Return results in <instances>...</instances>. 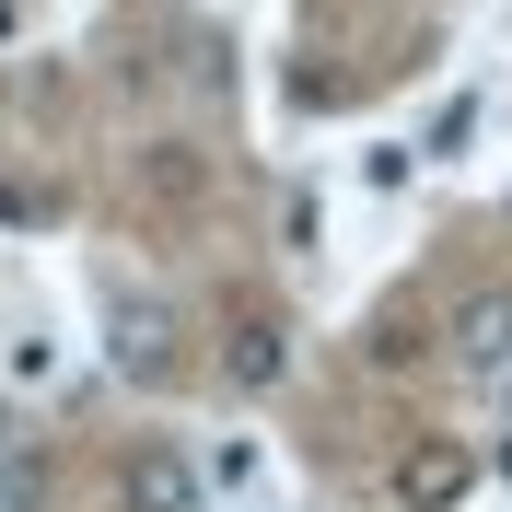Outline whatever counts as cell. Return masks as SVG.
<instances>
[{
    "mask_svg": "<svg viewBox=\"0 0 512 512\" xmlns=\"http://www.w3.org/2000/svg\"><path fill=\"white\" fill-rule=\"evenodd\" d=\"M105 326H117V373H128V384H163V373H175V315H163V303L117 291V315H105Z\"/></svg>",
    "mask_w": 512,
    "mask_h": 512,
    "instance_id": "cell-1",
    "label": "cell"
},
{
    "mask_svg": "<svg viewBox=\"0 0 512 512\" xmlns=\"http://www.w3.org/2000/svg\"><path fill=\"white\" fill-rule=\"evenodd\" d=\"M466 478H478V466H466L454 443H419L408 466H396V501H408V512H443V501H466Z\"/></svg>",
    "mask_w": 512,
    "mask_h": 512,
    "instance_id": "cell-4",
    "label": "cell"
},
{
    "mask_svg": "<svg viewBox=\"0 0 512 512\" xmlns=\"http://www.w3.org/2000/svg\"><path fill=\"white\" fill-rule=\"evenodd\" d=\"M0 443H12V419H0Z\"/></svg>",
    "mask_w": 512,
    "mask_h": 512,
    "instance_id": "cell-7",
    "label": "cell"
},
{
    "mask_svg": "<svg viewBox=\"0 0 512 512\" xmlns=\"http://www.w3.org/2000/svg\"><path fill=\"white\" fill-rule=\"evenodd\" d=\"M454 361H466V373H512V291L501 280L454 303Z\"/></svg>",
    "mask_w": 512,
    "mask_h": 512,
    "instance_id": "cell-2",
    "label": "cell"
},
{
    "mask_svg": "<svg viewBox=\"0 0 512 512\" xmlns=\"http://www.w3.org/2000/svg\"><path fill=\"white\" fill-rule=\"evenodd\" d=\"M35 210H47L35 187H0V222H35Z\"/></svg>",
    "mask_w": 512,
    "mask_h": 512,
    "instance_id": "cell-6",
    "label": "cell"
},
{
    "mask_svg": "<svg viewBox=\"0 0 512 512\" xmlns=\"http://www.w3.org/2000/svg\"><path fill=\"white\" fill-rule=\"evenodd\" d=\"M222 373L245 384V396H268V384L291 373V338H280V326H268V315H245V326H233V338H222Z\"/></svg>",
    "mask_w": 512,
    "mask_h": 512,
    "instance_id": "cell-5",
    "label": "cell"
},
{
    "mask_svg": "<svg viewBox=\"0 0 512 512\" xmlns=\"http://www.w3.org/2000/svg\"><path fill=\"white\" fill-rule=\"evenodd\" d=\"M117 489H128V512H198V466H187L175 443H140Z\"/></svg>",
    "mask_w": 512,
    "mask_h": 512,
    "instance_id": "cell-3",
    "label": "cell"
}]
</instances>
